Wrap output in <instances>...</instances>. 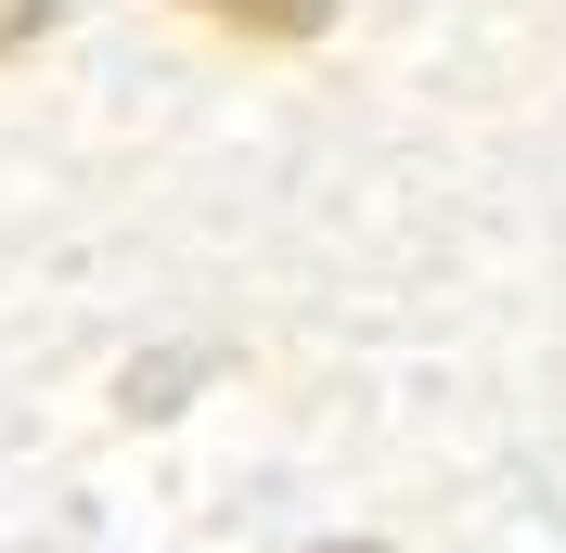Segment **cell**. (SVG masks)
Returning a JSON list of instances; mask_svg holds the SVG:
<instances>
[{
  "mask_svg": "<svg viewBox=\"0 0 566 553\" xmlns=\"http://www.w3.org/2000/svg\"><path fill=\"white\" fill-rule=\"evenodd\" d=\"M39 27H52V0H0V65H13V52H27Z\"/></svg>",
  "mask_w": 566,
  "mask_h": 553,
  "instance_id": "7a4b0ae2",
  "label": "cell"
},
{
  "mask_svg": "<svg viewBox=\"0 0 566 553\" xmlns=\"http://www.w3.org/2000/svg\"><path fill=\"white\" fill-rule=\"evenodd\" d=\"M180 13L219 27V39H245V52H310L335 27V0H180Z\"/></svg>",
  "mask_w": 566,
  "mask_h": 553,
  "instance_id": "6da1fadb",
  "label": "cell"
},
{
  "mask_svg": "<svg viewBox=\"0 0 566 553\" xmlns=\"http://www.w3.org/2000/svg\"><path fill=\"white\" fill-rule=\"evenodd\" d=\"M335 553H374V541H335Z\"/></svg>",
  "mask_w": 566,
  "mask_h": 553,
  "instance_id": "3957f363",
  "label": "cell"
}]
</instances>
